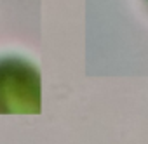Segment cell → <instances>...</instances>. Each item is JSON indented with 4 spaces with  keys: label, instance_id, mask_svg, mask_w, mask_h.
Listing matches in <instances>:
<instances>
[{
    "label": "cell",
    "instance_id": "1",
    "mask_svg": "<svg viewBox=\"0 0 148 144\" xmlns=\"http://www.w3.org/2000/svg\"><path fill=\"white\" fill-rule=\"evenodd\" d=\"M38 106V77L30 64L18 59L0 61V111Z\"/></svg>",
    "mask_w": 148,
    "mask_h": 144
}]
</instances>
